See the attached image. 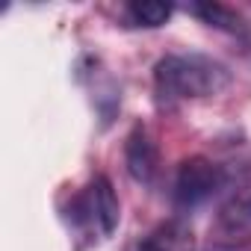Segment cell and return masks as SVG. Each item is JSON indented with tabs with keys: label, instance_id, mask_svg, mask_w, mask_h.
I'll use <instances>...</instances> for the list:
<instances>
[{
	"label": "cell",
	"instance_id": "6da1fadb",
	"mask_svg": "<svg viewBox=\"0 0 251 251\" xmlns=\"http://www.w3.org/2000/svg\"><path fill=\"white\" fill-rule=\"evenodd\" d=\"M154 86L160 103L172 106L177 100L189 98H210L230 86V71L201 53H175L157 62L154 68Z\"/></svg>",
	"mask_w": 251,
	"mask_h": 251
},
{
	"label": "cell",
	"instance_id": "7a4b0ae2",
	"mask_svg": "<svg viewBox=\"0 0 251 251\" xmlns=\"http://www.w3.org/2000/svg\"><path fill=\"white\" fill-rule=\"evenodd\" d=\"M225 186V172L207 157H189L180 163L177 177H175V201L183 210H192L204 204L213 192Z\"/></svg>",
	"mask_w": 251,
	"mask_h": 251
},
{
	"label": "cell",
	"instance_id": "3957f363",
	"mask_svg": "<svg viewBox=\"0 0 251 251\" xmlns=\"http://www.w3.org/2000/svg\"><path fill=\"white\" fill-rule=\"evenodd\" d=\"M213 236L219 242H227V245H236V242L251 239V186H245L242 192H236L219 210Z\"/></svg>",
	"mask_w": 251,
	"mask_h": 251
},
{
	"label": "cell",
	"instance_id": "277c9868",
	"mask_svg": "<svg viewBox=\"0 0 251 251\" xmlns=\"http://www.w3.org/2000/svg\"><path fill=\"white\" fill-rule=\"evenodd\" d=\"M83 213L98 225V230L103 236H109L115 227H118V216H121V207H118V198L112 192V183L106 177H95L92 186L86 189L83 195Z\"/></svg>",
	"mask_w": 251,
	"mask_h": 251
},
{
	"label": "cell",
	"instance_id": "5b68a950",
	"mask_svg": "<svg viewBox=\"0 0 251 251\" xmlns=\"http://www.w3.org/2000/svg\"><path fill=\"white\" fill-rule=\"evenodd\" d=\"M124 163H127V172H130L133 180L154 183L157 169H160V154H157V145H154V139H151V133L145 127H133V133L127 136Z\"/></svg>",
	"mask_w": 251,
	"mask_h": 251
},
{
	"label": "cell",
	"instance_id": "8992f818",
	"mask_svg": "<svg viewBox=\"0 0 251 251\" xmlns=\"http://www.w3.org/2000/svg\"><path fill=\"white\" fill-rule=\"evenodd\" d=\"M189 12L216 30H225L233 36H248V24L242 21V15H236L233 9H227L222 3H189Z\"/></svg>",
	"mask_w": 251,
	"mask_h": 251
},
{
	"label": "cell",
	"instance_id": "52a82bcc",
	"mask_svg": "<svg viewBox=\"0 0 251 251\" xmlns=\"http://www.w3.org/2000/svg\"><path fill=\"white\" fill-rule=\"evenodd\" d=\"M139 251H192V233L180 222H169V225L157 227L139 245Z\"/></svg>",
	"mask_w": 251,
	"mask_h": 251
},
{
	"label": "cell",
	"instance_id": "ba28073f",
	"mask_svg": "<svg viewBox=\"0 0 251 251\" xmlns=\"http://www.w3.org/2000/svg\"><path fill=\"white\" fill-rule=\"evenodd\" d=\"M175 6L172 3H163V0H136L124 9L127 21L133 27H163L169 18H172Z\"/></svg>",
	"mask_w": 251,
	"mask_h": 251
}]
</instances>
